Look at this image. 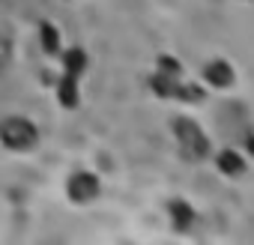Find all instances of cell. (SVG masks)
Segmentation results:
<instances>
[{
    "instance_id": "obj_1",
    "label": "cell",
    "mask_w": 254,
    "mask_h": 245,
    "mask_svg": "<svg viewBox=\"0 0 254 245\" xmlns=\"http://www.w3.org/2000/svg\"><path fill=\"white\" fill-rule=\"evenodd\" d=\"M174 135H177V144L183 147L186 159H191V162H203V159L212 156V141H209V135L197 126L194 120H189V117H177V120H174Z\"/></svg>"
},
{
    "instance_id": "obj_2",
    "label": "cell",
    "mask_w": 254,
    "mask_h": 245,
    "mask_svg": "<svg viewBox=\"0 0 254 245\" xmlns=\"http://www.w3.org/2000/svg\"><path fill=\"white\" fill-rule=\"evenodd\" d=\"M0 141H3L9 150H15V153H27L30 147H36L39 132H36V126L30 120L9 117V120H3V126H0Z\"/></svg>"
},
{
    "instance_id": "obj_3",
    "label": "cell",
    "mask_w": 254,
    "mask_h": 245,
    "mask_svg": "<svg viewBox=\"0 0 254 245\" xmlns=\"http://www.w3.org/2000/svg\"><path fill=\"white\" fill-rule=\"evenodd\" d=\"M99 177L96 174H90V171H78V174H72L69 177V183H66V194L75 200V203H90V200H96L99 197Z\"/></svg>"
},
{
    "instance_id": "obj_4",
    "label": "cell",
    "mask_w": 254,
    "mask_h": 245,
    "mask_svg": "<svg viewBox=\"0 0 254 245\" xmlns=\"http://www.w3.org/2000/svg\"><path fill=\"white\" fill-rule=\"evenodd\" d=\"M203 84L209 87V90H227V87H233V81H236V69L224 60V57H215V60H209L206 66H203Z\"/></svg>"
},
{
    "instance_id": "obj_5",
    "label": "cell",
    "mask_w": 254,
    "mask_h": 245,
    "mask_svg": "<svg viewBox=\"0 0 254 245\" xmlns=\"http://www.w3.org/2000/svg\"><path fill=\"white\" fill-rule=\"evenodd\" d=\"M212 159H215L218 174H224L227 180H236V177H242V174L248 171V156H245L242 150H236V147H224V150H218Z\"/></svg>"
},
{
    "instance_id": "obj_6",
    "label": "cell",
    "mask_w": 254,
    "mask_h": 245,
    "mask_svg": "<svg viewBox=\"0 0 254 245\" xmlns=\"http://www.w3.org/2000/svg\"><path fill=\"white\" fill-rule=\"evenodd\" d=\"M168 218H171V224H174L180 233H186V230H191V227H194V221H197V212H194V206H191L189 200H183V197H174V200L168 203Z\"/></svg>"
},
{
    "instance_id": "obj_7",
    "label": "cell",
    "mask_w": 254,
    "mask_h": 245,
    "mask_svg": "<svg viewBox=\"0 0 254 245\" xmlns=\"http://www.w3.org/2000/svg\"><path fill=\"white\" fill-rule=\"evenodd\" d=\"M78 81H81V78H75V75H69V72H63V78L57 81V102H60L63 108H75V105H78V99H81Z\"/></svg>"
},
{
    "instance_id": "obj_8",
    "label": "cell",
    "mask_w": 254,
    "mask_h": 245,
    "mask_svg": "<svg viewBox=\"0 0 254 245\" xmlns=\"http://www.w3.org/2000/svg\"><path fill=\"white\" fill-rule=\"evenodd\" d=\"M174 99L183 102V105H200V102L206 99V84H203V81H186V78H183Z\"/></svg>"
},
{
    "instance_id": "obj_9",
    "label": "cell",
    "mask_w": 254,
    "mask_h": 245,
    "mask_svg": "<svg viewBox=\"0 0 254 245\" xmlns=\"http://www.w3.org/2000/svg\"><path fill=\"white\" fill-rule=\"evenodd\" d=\"M180 81L183 78H171V75H165V72H153L150 75V90L159 96V99H174L177 96V87H180Z\"/></svg>"
},
{
    "instance_id": "obj_10",
    "label": "cell",
    "mask_w": 254,
    "mask_h": 245,
    "mask_svg": "<svg viewBox=\"0 0 254 245\" xmlns=\"http://www.w3.org/2000/svg\"><path fill=\"white\" fill-rule=\"evenodd\" d=\"M60 60H63V72L81 78L84 69H87V54L84 48H69V51H60Z\"/></svg>"
},
{
    "instance_id": "obj_11",
    "label": "cell",
    "mask_w": 254,
    "mask_h": 245,
    "mask_svg": "<svg viewBox=\"0 0 254 245\" xmlns=\"http://www.w3.org/2000/svg\"><path fill=\"white\" fill-rule=\"evenodd\" d=\"M39 42H42V51L45 54H60L63 51V45H60V30L51 24V21H42V27H39Z\"/></svg>"
},
{
    "instance_id": "obj_12",
    "label": "cell",
    "mask_w": 254,
    "mask_h": 245,
    "mask_svg": "<svg viewBox=\"0 0 254 245\" xmlns=\"http://www.w3.org/2000/svg\"><path fill=\"white\" fill-rule=\"evenodd\" d=\"M156 72H165L171 78H183V63L174 57V54H162L159 63H156Z\"/></svg>"
},
{
    "instance_id": "obj_13",
    "label": "cell",
    "mask_w": 254,
    "mask_h": 245,
    "mask_svg": "<svg viewBox=\"0 0 254 245\" xmlns=\"http://www.w3.org/2000/svg\"><path fill=\"white\" fill-rule=\"evenodd\" d=\"M239 150H242L248 159H254V132H248V135L242 138V147H239Z\"/></svg>"
}]
</instances>
